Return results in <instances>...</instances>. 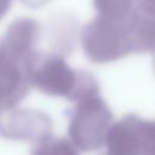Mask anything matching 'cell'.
<instances>
[{"instance_id":"cell-1","label":"cell","mask_w":155,"mask_h":155,"mask_svg":"<svg viewBox=\"0 0 155 155\" xmlns=\"http://www.w3.org/2000/svg\"><path fill=\"white\" fill-rule=\"evenodd\" d=\"M28 75L31 87L47 96L79 102L99 94V84L91 73L71 68L54 53H39L28 68Z\"/></svg>"},{"instance_id":"cell-2","label":"cell","mask_w":155,"mask_h":155,"mask_svg":"<svg viewBox=\"0 0 155 155\" xmlns=\"http://www.w3.org/2000/svg\"><path fill=\"white\" fill-rule=\"evenodd\" d=\"M81 46L94 63H109L133 53V45L125 19L97 16L81 31Z\"/></svg>"},{"instance_id":"cell-3","label":"cell","mask_w":155,"mask_h":155,"mask_svg":"<svg viewBox=\"0 0 155 155\" xmlns=\"http://www.w3.org/2000/svg\"><path fill=\"white\" fill-rule=\"evenodd\" d=\"M113 113L99 94L76 102L70 113L68 134L80 151H94L105 144Z\"/></svg>"},{"instance_id":"cell-4","label":"cell","mask_w":155,"mask_h":155,"mask_svg":"<svg viewBox=\"0 0 155 155\" xmlns=\"http://www.w3.org/2000/svg\"><path fill=\"white\" fill-rule=\"evenodd\" d=\"M52 121L45 113L17 109L0 119V136L15 140L41 142L51 136Z\"/></svg>"},{"instance_id":"cell-5","label":"cell","mask_w":155,"mask_h":155,"mask_svg":"<svg viewBox=\"0 0 155 155\" xmlns=\"http://www.w3.org/2000/svg\"><path fill=\"white\" fill-rule=\"evenodd\" d=\"M41 35V24L33 18H19L11 23L0 47L12 58L22 63L27 69L38 57L36 45Z\"/></svg>"},{"instance_id":"cell-6","label":"cell","mask_w":155,"mask_h":155,"mask_svg":"<svg viewBox=\"0 0 155 155\" xmlns=\"http://www.w3.org/2000/svg\"><path fill=\"white\" fill-rule=\"evenodd\" d=\"M28 69L0 47V109L15 108L29 92Z\"/></svg>"},{"instance_id":"cell-7","label":"cell","mask_w":155,"mask_h":155,"mask_svg":"<svg viewBox=\"0 0 155 155\" xmlns=\"http://www.w3.org/2000/svg\"><path fill=\"white\" fill-rule=\"evenodd\" d=\"M126 21L133 53L155 52V12L142 10L134 5Z\"/></svg>"},{"instance_id":"cell-8","label":"cell","mask_w":155,"mask_h":155,"mask_svg":"<svg viewBox=\"0 0 155 155\" xmlns=\"http://www.w3.org/2000/svg\"><path fill=\"white\" fill-rule=\"evenodd\" d=\"M136 0H93V6L99 16L113 19H125L132 12Z\"/></svg>"},{"instance_id":"cell-9","label":"cell","mask_w":155,"mask_h":155,"mask_svg":"<svg viewBox=\"0 0 155 155\" xmlns=\"http://www.w3.org/2000/svg\"><path fill=\"white\" fill-rule=\"evenodd\" d=\"M30 155H79L78 149L73 143L64 138L47 137L46 139L38 142L33 148Z\"/></svg>"},{"instance_id":"cell-10","label":"cell","mask_w":155,"mask_h":155,"mask_svg":"<svg viewBox=\"0 0 155 155\" xmlns=\"http://www.w3.org/2000/svg\"><path fill=\"white\" fill-rule=\"evenodd\" d=\"M138 155H155V120H144L139 116L137 125Z\"/></svg>"},{"instance_id":"cell-11","label":"cell","mask_w":155,"mask_h":155,"mask_svg":"<svg viewBox=\"0 0 155 155\" xmlns=\"http://www.w3.org/2000/svg\"><path fill=\"white\" fill-rule=\"evenodd\" d=\"M136 6L149 12H155V0H136Z\"/></svg>"},{"instance_id":"cell-12","label":"cell","mask_w":155,"mask_h":155,"mask_svg":"<svg viewBox=\"0 0 155 155\" xmlns=\"http://www.w3.org/2000/svg\"><path fill=\"white\" fill-rule=\"evenodd\" d=\"M11 5H12V0H0V19L4 16H6L8 10L11 8Z\"/></svg>"},{"instance_id":"cell-13","label":"cell","mask_w":155,"mask_h":155,"mask_svg":"<svg viewBox=\"0 0 155 155\" xmlns=\"http://www.w3.org/2000/svg\"><path fill=\"white\" fill-rule=\"evenodd\" d=\"M25 5L30 6V7H39V6H44L45 4H47L50 0H22Z\"/></svg>"},{"instance_id":"cell-14","label":"cell","mask_w":155,"mask_h":155,"mask_svg":"<svg viewBox=\"0 0 155 155\" xmlns=\"http://www.w3.org/2000/svg\"><path fill=\"white\" fill-rule=\"evenodd\" d=\"M1 113H2V110H1V109H0V116H1Z\"/></svg>"},{"instance_id":"cell-15","label":"cell","mask_w":155,"mask_h":155,"mask_svg":"<svg viewBox=\"0 0 155 155\" xmlns=\"http://www.w3.org/2000/svg\"><path fill=\"white\" fill-rule=\"evenodd\" d=\"M154 68H155V61H154Z\"/></svg>"},{"instance_id":"cell-16","label":"cell","mask_w":155,"mask_h":155,"mask_svg":"<svg viewBox=\"0 0 155 155\" xmlns=\"http://www.w3.org/2000/svg\"><path fill=\"white\" fill-rule=\"evenodd\" d=\"M107 155H111V154H108V153H107Z\"/></svg>"}]
</instances>
